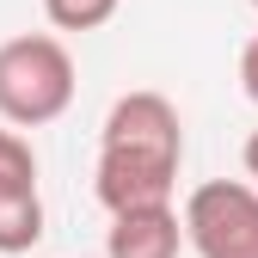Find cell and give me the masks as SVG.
Returning <instances> with one entry per match:
<instances>
[{
    "label": "cell",
    "mask_w": 258,
    "mask_h": 258,
    "mask_svg": "<svg viewBox=\"0 0 258 258\" xmlns=\"http://www.w3.org/2000/svg\"><path fill=\"white\" fill-rule=\"evenodd\" d=\"M178 166H184V123L172 99L166 92H123L99 136V178H92L99 203L111 215L160 209L178 190Z\"/></svg>",
    "instance_id": "6da1fadb"
},
{
    "label": "cell",
    "mask_w": 258,
    "mask_h": 258,
    "mask_svg": "<svg viewBox=\"0 0 258 258\" xmlns=\"http://www.w3.org/2000/svg\"><path fill=\"white\" fill-rule=\"evenodd\" d=\"M178 246H184V228L172 203L111 215V234H105V258H178Z\"/></svg>",
    "instance_id": "277c9868"
},
{
    "label": "cell",
    "mask_w": 258,
    "mask_h": 258,
    "mask_svg": "<svg viewBox=\"0 0 258 258\" xmlns=\"http://www.w3.org/2000/svg\"><path fill=\"white\" fill-rule=\"evenodd\" d=\"M178 228L197 258H258V190L240 178H209L184 197Z\"/></svg>",
    "instance_id": "3957f363"
},
{
    "label": "cell",
    "mask_w": 258,
    "mask_h": 258,
    "mask_svg": "<svg viewBox=\"0 0 258 258\" xmlns=\"http://www.w3.org/2000/svg\"><path fill=\"white\" fill-rule=\"evenodd\" d=\"M252 7H258V0H252Z\"/></svg>",
    "instance_id": "30bf717a"
},
{
    "label": "cell",
    "mask_w": 258,
    "mask_h": 258,
    "mask_svg": "<svg viewBox=\"0 0 258 258\" xmlns=\"http://www.w3.org/2000/svg\"><path fill=\"white\" fill-rule=\"evenodd\" d=\"M240 86H246V99L258 105V37L240 49Z\"/></svg>",
    "instance_id": "ba28073f"
},
{
    "label": "cell",
    "mask_w": 258,
    "mask_h": 258,
    "mask_svg": "<svg viewBox=\"0 0 258 258\" xmlns=\"http://www.w3.org/2000/svg\"><path fill=\"white\" fill-rule=\"evenodd\" d=\"M117 7L123 0H43V19L55 31H99L117 19Z\"/></svg>",
    "instance_id": "52a82bcc"
},
{
    "label": "cell",
    "mask_w": 258,
    "mask_h": 258,
    "mask_svg": "<svg viewBox=\"0 0 258 258\" xmlns=\"http://www.w3.org/2000/svg\"><path fill=\"white\" fill-rule=\"evenodd\" d=\"M246 172L258 178V129H252V136H246Z\"/></svg>",
    "instance_id": "9c48e42d"
},
{
    "label": "cell",
    "mask_w": 258,
    "mask_h": 258,
    "mask_svg": "<svg viewBox=\"0 0 258 258\" xmlns=\"http://www.w3.org/2000/svg\"><path fill=\"white\" fill-rule=\"evenodd\" d=\"M37 190V154L19 129H0V197H25Z\"/></svg>",
    "instance_id": "8992f818"
},
{
    "label": "cell",
    "mask_w": 258,
    "mask_h": 258,
    "mask_svg": "<svg viewBox=\"0 0 258 258\" xmlns=\"http://www.w3.org/2000/svg\"><path fill=\"white\" fill-rule=\"evenodd\" d=\"M74 105V55L49 31H25V37L0 43V117L19 129L55 123Z\"/></svg>",
    "instance_id": "7a4b0ae2"
},
{
    "label": "cell",
    "mask_w": 258,
    "mask_h": 258,
    "mask_svg": "<svg viewBox=\"0 0 258 258\" xmlns=\"http://www.w3.org/2000/svg\"><path fill=\"white\" fill-rule=\"evenodd\" d=\"M43 240V197L25 190V197H0V252H31Z\"/></svg>",
    "instance_id": "5b68a950"
}]
</instances>
